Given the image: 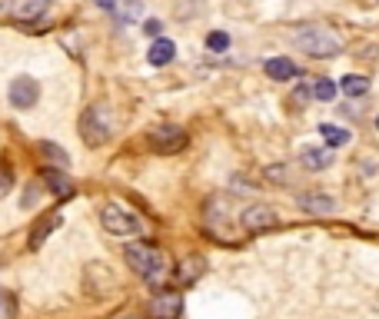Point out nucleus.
I'll list each match as a JSON object with an SVG mask.
<instances>
[{
	"label": "nucleus",
	"instance_id": "1",
	"mask_svg": "<svg viewBox=\"0 0 379 319\" xmlns=\"http://www.w3.org/2000/svg\"><path fill=\"white\" fill-rule=\"evenodd\" d=\"M123 256H126V263H130V270H133L136 276H143V280H156V276L163 273V253L156 250V246L130 243Z\"/></svg>",
	"mask_w": 379,
	"mask_h": 319
},
{
	"label": "nucleus",
	"instance_id": "2",
	"mask_svg": "<svg viewBox=\"0 0 379 319\" xmlns=\"http://www.w3.org/2000/svg\"><path fill=\"white\" fill-rule=\"evenodd\" d=\"M296 44H300L310 57H336L343 50L340 37H333L330 30H323V27H306L296 34Z\"/></svg>",
	"mask_w": 379,
	"mask_h": 319
},
{
	"label": "nucleus",
	"instance_id": "3",
	"mask_svg": "<svg viewBox=\"0 0 379 319\" xmlns=\"http://www.w3.org/2000/svg\"><path fill=\"white\" fill-rule=\"evenodd\" d=\"M80 133H84V143L87 146H103L110 140V116L103 106H90L84 120H80Z\"/></svg>",
	"mask_w": 379,
	"mask_h": 319
},
{
	"label": "nucleus",
	"instance_id": "4",
	"mask_svg": "<svg viewBox=\"0 0 379 319\" xmlns=\"http://www.w3.org/2000/svg\"><path fill=\"white\" fill-rule=\"evenodd\" d=\"M100 223H103V230L113 233V236H130V233H140V220H136L133 213L120 210V206H103V210H100Z\"/></svg>",
	"mask_w": 379,
	"mask_h": 319
},
{
	"label": "nucleus",
	"instance_id": "5",
	"mask_svg": "<svg viewBox=\"0 0 379 319\" xmlns=\"http://www.w3.org/2000/svg\"><path fill=\"white\" fill-rule=\"evenodd\" d=\"M150 146L156 153H176L186 146V133L180 126H156V130H150Z\"/></svg>",
	"mask_w": 379,
	"mask_h": 319
},
{
	"label": "nucleus",
	"instance_id": "6",
	"mask_svg": "<svg viewBox=\"0 0 379 319\" xmlns=\"http://www.w3.org/2000/svg\"><path fill=\"white\" fill-rule=\"evenodd\" d=\"M40 100V87L34 77H17L10 83V103L17 110H30V106Z\"/></svg>",
	"mask_w": 379,
	"mask_h": 319
},
{
	"label": "nucleus",
	"instance_id": "7",
	"mask_svg": "<svg viewBox=\"0 0 379 319\" xmlns=\"http://www.w3.org/2000/svg\"><path fill=\"white\" fill-rule=\"evenodd\" d=\"M240 220H243V230L263 233V230H273V226H276V213H273L270 206H250Z\"/></svg>",
	"mask_w": 379,
	"mask_h": 319
},
{
	"label": "nucleus",
	"instance_id": "8",
	"mask_svg": "<svg viewBox=\"0 0 379 319\" xmlns=\"http://www.w3.org/2000/svg\"><path fill=\"white\" fill-rule=\"evenodd\" d=\"M14 20H37L47 14V0H10Z\"/></svg>",
	"mask_w": 379,
	"mask_h": 319
},
{
	"label": "nucleus",
	"instance_id": "9",
	"mask_svg": "<svg viewBox=\"0 0 379 319\" xmlns=\"http://www.w3.org/2000/svg\"><path fill=\"white\" fill-rule=\"evenodd\" d=\"M153 316L156 319H176L180 316V310H183V300L176 296V293H163V296H156L153 300Z\"/></svg>",
	"mask_w": 379,
	"mask_h": 319
},
{
	"label": "nucleus",
	"instance_id": "10",
	"mask_svg": "<svg viewBox=\"0 0 379 319\" xmlns=\"http://www.w3.org/2000/svg\"><path fill=\"white\" fill-rule=\"evenodd\" d=\"M263 70H266V77L270 80H293L296 77V64L286 57H273L263 64Z\"/></svg>",
	"mask_w": 379,
	"mask_h": 319
},
{
	"label": "nucleus",
	"instance_id": "11",
	"mask_svg": "<svg viewBox=\"0 0 379 319\" xmlns=\"http://www.w3.org/2000/svg\"><path fill=\"white\" fill-rule=\"evenodd\" d=\"M300 160H303V166H306V170H330V163H333V150H330V146H326V150L306 146Z\"/></svg>",
	"mask_w": 379,
	"mask_h": 319
},
{
	"label": "nucleus",
	"instance_id": "12",
	"mask_svg": "<svg viewBox=\"0 0 379 319\" xmlns=\"http://www.w3.org/2000/svg\"><path fill=\"white\" fill-rule=\"evenodd\" d=\"M300 206L306 213H316V216H323V213H333V210H336V200H333V196H326V193H306V196H300Z\"/></svg>",
	"mask_w": 379,
	"mask_h": 319
},
{
	"label": "nucleus",
	"instance_id": "13",
	"mask_svg": "<svg viewBox=\"0 0 379 319\" xmlns=\"http://www.w3.org/2000/svg\"><path fill=\"white\" fill-rule=\"evenodd\" d=\"M37 150H40V156H44V160H47L50 166H57V170H67V166H70L67 150H60L57 143H50V140H40Z\"/></svg>",
	"mask_w": 379,
	"mask_h": 319
},
{
	"label": "nucleus",
	"instance_id": "14",
	"mask_svg": "<svg viewBox=\"0 0 379 319\" xmlns=\"http://www.w3.org/2000/svg\"><path fill=\"white\" fill-rule=\"evenodd\" d=\"M173 57H176V44H173V40H156L153 47H150V54H146V60H150L153 67H166Z\"/></svg>",
	"mask_w": 379,
	"mask_h": 319
},
{
	"label": "nucleus",
	"instance_id": "15",
	"mask_svg": "<svg viewBox=\"0 0 379 319\" xmlns=\"http://www.w3.org/2000/svg\"><path fill=\"white\" fill-rule=\"evenodd\" d=\"M200 273H203V256H190V260L180 263V270H176V280H180V283H193Z\"/></svg>",
	"mask_w": 379,
	"mask_h": 319
},
{
	"label": "nucleus",
	"instance_id": "16",
	"mask_svg": "<svg viewBox=\"0 0 379 319\" xmlns=\"http://www.w3.org/2000/svg\"><path fill=\"white\" fill-rule=\"evenodd\" d=\"M343 93H346V97H363V93H366V90H370V80L366 77H356V74H350V77H343Z\"/></svg>",
	"mask_w": 379,
	"mask_h": 319
},
{
	"label": "nucleus",
	"instance_id": "17",
	"mask_svg": "<svg viewBox=\"0 0 379 319\" xmlns=\"http://www.w3.org/2000/svg\"><path fill=\"white\" fill-rule=\"evenodd\" d=\"M320 133H323V140H326L330 146H346V143H350V133H346L343 126L323 123V126H320Z\"/></svg>",
	"mask_w": 379,
	"mask_h": 319
},
{
	"label": "nucleus",
	"instance_id": "18",
	"mask_svg": "<svg viewBox=\"0 0 379 319\" xmlns=\"http://www.w3.org/2000/svg\"><path fill=\"white\" fill-rule=\"evenodd\" d=\"M57 223H60V216H44V220L34 226V233H30V246H40V243H44V236H47Z\"/></svg>",
	"mask_w": 379,
	"mask_h": 319
},
{
	"label": "nucleus",
	"instance_id": "19",
	"mask_svg": "<svg viewBox=\"0 0 379 319\" xmlns=\"http://www.w3.org/2000/svg\"><path fill=\"white\" fill-rule=\"evenodd\" d=\"M313 97L316 100H333L336 97V83H333V80H316V87H313Z\"/></svg>",
	"mask_w": 379,
	"mask_h": 319
},
{
	"label": "nucleus",
	"instance_id": "20",
	"mask_svg": "<svg viewBox=\"0 0 379 319\" xmlns=\"http://www.w3.org/2000/svg\"><path fill=\"white\" fill-rule=\"evenodd\" d=\"M206 47L216 50V54H223V50L230 47V37H226L223 30H216V34H210V37H206Z\"/></svg>",
	"mask_w": 379,
	"mask_h": 319
},
{
	"label": "nucleus",
	"instance_id": "21",
	"mask_svg": "<svg viewBox=\"0 0 379 319\" xmlns=\"http://www.w3.org/2000/svg\"><path fill=\"white\" fill-rule=\"evenodd\" d=\"M10 186H14V173H10L7 163H0V196H7Z\"/></svg>",
	"mask_w": 379,
	"mask_h": 319
},
{
	"label": "nucleus",
	"instance_id": "22",
	"mask_svg": "<svg viewBox=\"0 0 379 319\" xmlns=\"http://www.w3.org/2000/svg\"><path fill=\"white\" fill-rule=\"evenodd\" d=\"M47 180H50V183H54V190H57L60 196H67V193H70V183H67V180H64V176H54V173H47Z\"/></svg>",
	"mask_w": 379,
	"mask_h": 319
},
{
	"label": "nucleus",
	"instance_id": "23",
	"mask_svg": "<svg viewBox=\"0 0 379 319\" xmlns=\"http://www.w3.org/2000/svg\"><path fill=\"white\" fill-rule=\"evenodd\" d=\"M146 34H150V37H156V34H160V30H163V24H160V20H146Z\"/></svg>",
	"mask_w": 379,
	"mask_h": 319
},
{
	"label": "nucleus",
	"instance_id": "24",
	"mask_svg": "<svg viewBox=\"0 0 379 319\" xmlns=\"http://www.w3.org/2000/svg\"><path fill=\"white\" fill-rule=\"evenodd\" d=\"M10 316V300H7V293H0V319H7Z\"/></svg>",
	"mask_w": 379,
	"mask_h": 319
},
{
	"label": "nucleus",
	"instance_id": "25",
	"mask_svg": "<svg viewBox=\"0 0 379 319\" xmlns=\"http://www.w3.org/2000/svg\"><path fill=\"white\" fill-rule=\"evenodd\" d=\"M97 7H103V10H117V0H97Z\"/></svg>",
	"mask_w": 379,
	"mask_h": 319
},
{
	"label": "nucleus",
	"instance_id": "26",
	"mask_svg": "<svg viewBox=\"0 0 379 319\" xmlns=\"http://www.w3.org/2000/svg\"><path fill=\"white\" fill-rule=\"evenodd\" d=\"M120 319H133V316H120Z\"/></svg>",
	"mask_w": 379,
	"mask_h": 319
},
{
	"label": "nucleus",
	"instance_id": "27",
	"mask_svg": "<svg viewBox=\"0 0 379 319\" xmlns=\"http://www.w3.org/2000/svg\"><path fill=\"white\" fill-rule=\"evenodd\" d=\"M376 126H379V116H376Z\"/></svg>",
	"mask_w": 379,
	"mask_h": 319
},
{
	"label": "nucleus",
	"instance_id": "28",
	"mask_svg": "<svg viewBox=\"0 0 379 319\" xmlns=\"http://www.w3.org/2000/svg\"><path fill=\"white\" fill-rule=\"evenodd\" d=\"M0 7H4V0H0Z\"/></svg>",
	"mask_w": 379,
	"mask_h": 319
}]
</instances>
